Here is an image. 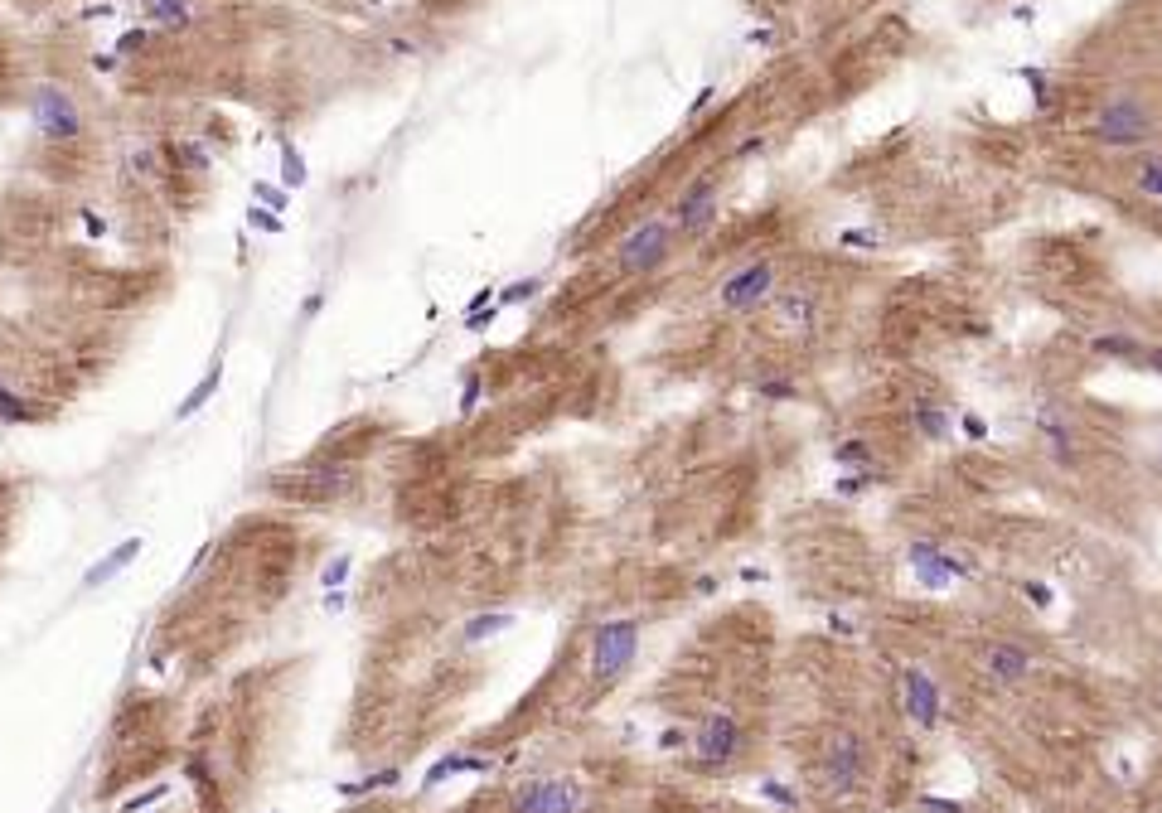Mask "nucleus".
Here are the masks:
<instances>
[{"label": "nucleus", "instance_id": "nucleus-19", "mask_svg": "<svg viewBox=\"0 0 1162 813\" xmlns=\"http://www.w3.org/2000/svg\"><path fill=\"white\" fill-rule=\"evenodd\" d=\"M141 10H146L150 19H156L160 29H189L194 25V10H189V0H141Z\"/></svg>", "mask_w": 1162, "mask_h": 813}, {"label": "nucleus", "instance_id": "nucleus-8", "mask_svg": "<svg viewBox=\"0 0 1162 813\" xmlns=\"http://www.w3.org/2000/svg\"><path fill=\"white\" fill-rule=\"evenodd\" d=\"M29 121H35L39 136L58 141V146H73V141L83 136V111H78L73 92L58 88V82L35 88V97H29Z\"/></svg>", "mask_w": 1162, "mask_h": 813}, {"label": "nucleus", "instance_id": "nucleus-10", "mask_svg": "<svg viewBox=\"0 0 1162 813\" xmlns=\"http://www.w3.org/2000/svg\"><path fill=\"white\" fill-rule=\"evenodd\" d=\"M770 315H775V325L785 329V334H814L819 320H824V291L819 286H809V281H789V286H780L775 295H770V305H766Z\"/></svg>", "mask_w": 1162, "mask_h": 813}, {"label": "nucleus", "instance_id": "nucleus-33", "mask_svg": "<svg viewBox=\"0 0 1162 813\" xmlns=\"http://www.w3.org/2000/svg\"><path fill=\"white\" fill-rule=\"evenodd\" d=\"M480 397H485V378H466V393H460V417H470V411L480 407Z\"/></svg>", "mask_w": 1162, "mask_h": 813}, {"label": "nucleus", "instance_id": "nucleus-13", "mask_svg": "<svg viewBox=\"0 0 1162 813\" xmlns=\"http://www.w3.org/2000/svg\"><path fill=\"white\" fill-rule=\"evenodd\" d=\"M906 417H911V431H915V441H925V446H950V436H954V411L940 403V397H915V403L906 407Z\"/></svg>", "mask_w": 1162, "mask_h": 813}, {"label": "nucleus", "instance_id": "nucleus-7", "mask_svg": "<svg viewBox=\"0 0 1162 813\" xmlns=\"http://www.w3.org/2000/svg\"><path fill=\"white\" fill-rule=\"evenodd\" d=\"M504 804H509V813H586L591 794L567 775H528L504 794Z\"/></svg>", "mask_w": 1162, "mask_h": 813}, {"label": "nucleus", "instance_id": "nucleus-2", "mask_svg": "<svg viewBox=\"0 0 1162 813\" xmlns=\"http://www.w3.org/2000/svg\"><path fill=\"white\" fill-rule=\"evenodd\" d=\"M1027 417H1032V431H1036V441H1042V450H1046L1051 465L1075 470L1080 460H1085L1089 441H1085V431H1080L1071 403H1061V397H1051V393H1036Z\"/></svg>", "mask_w": 1162, "mask_h": 813}, {"label": "nucleus", "instance_id": "nucleus-38", "mask_svg": "<svg viewBox=\"0 0 1162 813\" xmlns=\"http://www.w3.org/2000/svg\"><path fill=\"white\" fill-rule=\"evenodd\" d=\"M88 64H92V73H117V64H121V58H117V54H92Z\"/></svg>", "mask_w": 1162, "mask_h": 813}, {"label": "nucleus", "instance_id": "nucleus-32", "mask_svg": "<svg viewBox=\"0 0 1162 813\" xmlns=\"http://www.w3.org/2000/svg\"><path fill=\"white\" fill-rule=\"evenodd\" d=\"M146 44H150V35H146V29H127V35L117 39V49H112V54H117V58H121V54H141Z\"/></svg>", "mask_w": 1162, "mask_h": 813}, {"label": "nucleus", "instance_id": "nucleus-40", "mask_svg": "<svg viewBox=\"0 0 1162 813\" xmlns=\"http://www.w3.org/2000/svg\"><path fill=\"white\" fill-rule=\"evenodd\" d=\"M712 97H717V88H703V92L693 97V107H688V117H697V111H707V107H712Z\"/></svg>", "mask_w": 1162, "mask_h": 813}, {"label": "nucleus", "instance_id": "nucleus-18", "mask_svg": "<svg viewBox=\"0 0 1162 813\" xmlns=\"http://www.w3.org/2000/svg\"><path fill=\"white\" fill-rule=\"evenodd\" d=\"M219 387H223V358H213V364L204 368V378H199V383H194L189 393L180 397V407H174V421H189L194 411H204V403H209V397L219 393Z\"/></svg>", "mask_w": 1162, "mask_h": 813}, {"label": "nucleus", "instance_id": "nucleus-5", "mask_svg": "<svg viewBox=\"0 0 1162 813\" xmlns=\"http://www.w3.org/2000/svg\"><path fill=\"white\" fill-rule=\"evenodd\" d=\"M635 654H640V620L630 615H615V620H601L591 634V683L596 687H615L625 673H630Z\"/></svg>", "mask_w": 1162, "mask_h": 813}, {"label": "nucleus", "instance_id": "nucleus-34", "mask_svg": "<svg viewBox=\"0 0 1162 813\" xmlns=\"http://www.w3.org/2000/svg\"><path fill=\"white\" fill-rule=\"evenodd\" d=\"M499 311H504V305L495 301V305H485V311H475V315H466V329H475V334H480V329H489V325H495V320H499Z\"/></svg>", "mask_w": 1162, "mask_h": 813}, {"label": "nucleus", "instance_id": "nucleus-4", "mask_svg": "<svg viewBox=\"0 0 1162 813\" xmlns=\"http://www.w3.org/2000/svg\"><path fill=\"white\" fill-rule=\"evenodd\" d=\"M673 247H678V233L668 219H644L615 242V272L630 276V281H644V276L664 272L673 262Z\"/></svg>", "mask_w": 1162, "mask_h": 813}, {"label": "nucleus", "instance_id": "nucleus-23", "mask_svg": "<svg viewBox=\"0 0 1162 813\" xmlns=\"http://www.w3.org/2000/svg\"><path fill=\"white\" fill-rule=\"evenodd\" d=\"M504 630H513V615H475V620L466 625V630H460V640L466 644H480V640H495V634H504Z\"/></svg>", "mask_w": 1162, "mask_h": 813}, {"label": "nucleus", "instance_id": "nucleus-26", "mask_svg": "<svg viewBox=\"0 0 1162 813\" xmlns=\"http://www.w3.org/2000/svg\"><path fill=\"white\" fill-rule=\"evenodd\" d=\"M538 291H543V276H519V281L499 286V305L509 311V305H523V301H533Z\"/></svg>", "mask_w": 1162, "mask_h": 813}, {"label": "nucleus", "instance_id": "nucleus-9", "mask_svg": "<svg viewBox=\"0 0 1162 813\" xmlns=\"http://www.w3.org/2000/svg\"><path fill=\"white\" fill-rule=\"evenodd\" d=\"M717 199H722L717 174H697L673 199V209H668V223H673L678 238H707V233L717 228Z\"/></svg>", "mask_w": 1162, "mask_h": 813}, {"label": "nucleus", "instance_id": "nucleus-14", "mask_svg": "<svg viewBox=\"0 0 1162 813\" xmlns=\"http://www.w3.org/2000/svg\"><path fill=\"white\" fill-rule=\"evenodd\" d=\"M1089 354L1109 358V364H1119V368H1134V373H1143V364H1148V344L1138 334H1128V329H1099V334L1089 339Z\"/></svg>", "mask_w": 1162, "mask_h": 813}, {"label": "nucleus", "instance_id": "nucleus-35", "mask_svg": "<svg viewBox=\"0 0 1162 813\" xmlns=\"http://www.w3.org/2000/svg\"><path fill=\"white\" fill-rule=\"evenodd\" d=\"M131 170H141V174H156V150H131Z\"/></svg>", "mask_w": 1162, "mask_h": 813}, {"label": "nucleus", "instance_id": "nucleus-6", "mask_svg": "<svg viewBox=\"0 0 1162 813\" xmlns=\"http://www.w3.org/2000/svg\"><path fill=\"white\" fill-rule=\"evenodd\" d=\"M780 291V266L775 257H750L746 266H736L732 276L717 281V311L722 315H756L770 305V295Z\"/></svg>", "mask_w": 1162, "mask_h": 813}, {"label": "nucleus", "instance_id": "nucleus-3", "mask_svg": "<svg viewBox=\"0 0 1162 813\" xmlns=\"http://www.w3.org/2000/svg\"><path fill=\"white\" fill-rule=\"evenodd\" d=\"M867 770H872V750L862 732L852 726H833L824 740V755H819V785L828 789L833 799H848L867 785Z\"/></svg>", "mask_w": 1162, "mask_h": 813}, {"label": "nucleus", "instance_id": "nucleus-36", "mask_svg": "<svg viewBox=\"0 0 1162 813\" xmlns=\"http://www.w3.org/2000/svg\"><path fill=\"white\" fill-rule=\"evenodd\" d=\"M920 809L925 813H969L964 804H950V799H920Z\"/></svg>", "mask_w": 1162, "mask_h": 813}, {"label": "nucleus", "instance_id": "nucleus-41", "mask_svg": "<svg viewBox=\"0 0 1162 813\" xmlns=\"http://www.w3.org/2000/svg\"><path fill=\"white\" fill-rule=\"evenodd\" d=\"M1143 373H1158V378H1162V344H1148V364H1143Z\"/></svg>", "mask_w": 1162, "mask_h": 813}, {"label": "nucleus", "instance_id": "nucleus-43", "mask_svg": "<svg viewBox=\"0 0 1162 813\" xmlns=\"http://www.w3.org/2000/svg\"><path fill=\"white\" fill-rule=\"evenodd\" d=\"M1153 456L1162 460V431H1158V441H1153Z\"/></svg>", "mask_w": 1162, "mask_h": 813}, {"label": "nucleus", "instance_id": "nucleus-31", "mask_svg": "<svg viewBox=\"0 0 1162 813\" xmlns=\"http://www.w3.org/2000/svg\"><path fill=\"white\" fill-rule=\"evenodd\" d=\"M252 199H257V203H266L272 213H286V203H291L281 189H272V184H252Z\"/></svg>", "mask_w": 1162, "mask_h": 813}, {"label": "nucleus", "instance_id": "nucleus-17", "mask_svg": "<svg viewBox=\"0 0 1162 813\" xmlns=\"http://www.w3.org/2000/svg\"><path fill=\"white\" fill-rule=\"evenodd\" d=\"M1128 184H1134L1143 199L1162 203V150H1153V146L1138 150V156L1128 160Z\"/></svg>", "mask_w": 1162, "mask_h": 813}, {"label": "nucleus", "instance_id": "nucleus-12", "mask_svg": "<svg viewBox=\"0 0 1162 813\" xmlns=\"http://www.w3.org/2000/svg\"><path fill=\"white\" fill-rule=\"evenodd\" d=\"M1032 668H1036L1032 649H1027V644H1017V640H993V644H983V654H979V673L989 678L993 687L1027 683V678H1032Z\"/></svg>", "mask_w": 1162, "mask_h": 813}, {"label": "nucleus", "instance_id": "nucleus-37", "mask_svg": "<svg viewBox=\"0 0 1162 813\" xmlns=\"http://www.w3.org/2000/svg\"><path fill=\"white\" fill-rule=\"evenodd\" d=\"M83 228L92 233V238H107V219H102V213H92V209H83Z\"/></svg>", "mask_w": 1162, "mask_h": 813}, {"label": "nucleus", "instance_id": "nucleus-28", "mask_svg": "<svg viewBox=\"0 0 1162 813\" xmlns=\"http://www.w3.org/2000/svg\"><path fill=\"white\" fill-rule=\"evenodd\" d=\"M954 426H959V436L973 441V446H983V441H989V421H983L979 411H959V417H954Z\"/></svg>", "mask_w": 1162, "mask_h": 813}, {"label": "nucleus", "instance_id": "nucleus-20", "mask_svg": "<svg viewBox=\"0 0 1162 813\" xmlns=\"http://www.w3.org/2000/svg\"><path fill=\"white\" fill-rule=\"evenodd\" d=\"M833 460H838L843 470H881V465H877V450H872L867 436H843L838 446H833Z\"/></svg>", "mask_w": 1162, "mask_h": 813}, {"label": "nucleus", "instance_id": "nucleus-22", "mask_svg": "<svg viewBox=\"0 0 1162 813\" xmlns=\"http://www.w3.org/2000/svg\"><path fill=\"white\" fill-rule=\"evenodd\" d=\"M750 387H756L760 403H795L799 397V383L795 378H785V373H756L750 378Z\"/></svg>", "mask_w": 1162, "mask_h": 813}, {"label": "nucleus", "instance_id": "nucleus-24", "mask_svg": "<svg viewBox=\"0 0 1162 813\" xmlns=\"http://www.w3.org/2000/svg\"><path fill=\"white\" fill-rule=\"evenodd\" d=\"M305 180H311V170H305L301 146L281 141V184H286V189H305Z\"/></svg>", "mask_w": 1162, "mask_h": 813}, {"label": "nucleus", "instance_id": "nucleus-11", "mask_svg": "<svg viewBox=\"0 0 1162 813\" xmlns=\"http://www.w3.org/2000/svg\"><path fill=\"white\" fill-rule=\"evenodd\" d=\"M693 755L703 770H727L736 755H742V722L732 712H707L693 732Z\"/></svg>", "mask_w": 1162, "mask_h": 813}, {"label": "nucleus", "instance_id": "nucleus-39", "mask_svg": "<svg viewBox=\"0 0 1162 813\" xmlns=\"http://www.w3.org/2000/svg\"><path fill=\"white\" fill-rule=\"evenodd\" d=\"M344 576H349V562L339 557L335 567H325V586H344Z\"/></svg>", "mask_w": 1162, "mask_h": 813}, {"label": "nucleus", "instance_id": "nucleus-16", "mask_svg": "<svg viewBox=\"0 0 1162 813\" xmlns=\"http://www.w3.org/2000/svg\"><path fill=\"white\" fill-rule=\"evenodd\" d=\"M136 557H141V538H127V542H117V548H112L107 557L97 562V567H88V576H83V591H97V586H107L112 576H121V571H127Z\"/></svg>", "mask_w": 1162, "mask_h": 813}, {"label": "nucleus", "instance_id": "nucleus-29", "mask_svg": "<svg viewBox=\"0 0 1162 813\" xmlns=\"http://www.w3.org/2000/svg\"><path fill=\"white\" fill-rule=\"evenodd\" d=\"M174 160H180L184 170H194V174H204V170H209V156H204V150L194 146V141H180V146H174Z\"/></svg>", "mask_w": 1162, "mask_h": 813}, {"label": "nucleus", "instance_id": "nucleus-42", "mask_svg": "<svg viewBox=\"0 0 1162 813\" xmlns=\"http://www.w3.org/2000/svg\"><path fill=\"white\" fill-rule=\"evenodd\" d=\"M112 15H117V10H112L107 0H97V5H88V10H83V19H112Z\"/></svg>", "mask_w": 1162, "mask_h": 813}, {"label": "nucleus", "instance_id": "nucleus-21", "mask_svg": "<svg viewBox=\"0 0 1162 813\" xmlns=\"http://www.w3.org/2000/svg\"><path fill=\"white\" fill-rule=\"evenodd\" d=\"M39 417V403H29L25 393H15V387L0 378V426H25V421H35Z\"/></svg>", "mask_w": 1162, "mask_h": 813}, {"label": "nucleus", "instance_id": "nucleus-30", "mask_svg": "<svg viewBox=\"0 0 1162 813\" xmlns=\"http://www.w3.org/2000/svg\"><path fill=\"white\" fill-rule=\"evenodd\" d=\"M838 247H881V233H872V228H843V233H838Z\"/></svg>", "mask_w": 1162, "mask_h": 813}, {"label": "nucleus", "instance_id": "nucleus-27", "mask_svg": "<svg viewBox=\"0 0 1162 813\" xmlns=\"http://www.w3.org/2000/svg\"><path fill=\"white\" fill-rule=\"evenodd\" d=\"M248 228L272 233V238H276V233H286V219H281V213H272L266 203H248Z\"/></svg>", "mask_w": 1162, "mask_h": 813}, {"label": "nucleus", "instance_id": "nucleus-1", "mask_svg": "<svg viewBox=\"0 0 1162 813\" xmlns=\"http://www.w3.org/2000/svg\"><path fill=\"white\" fill-rule=\"evenodd\" d=\"M1085 141L1104 150H1148L1158 141V111L1138 92H1114L1104 97L1085 121Z\"/></svg>", "mask_w": 1162, "mask_h": 813}, {"label": "nucleus", "instance_id": "nucleus-25", "mask_svg": "<svg viewBox=\"0 0 1162 813\" xmlns=\"http://www.w3.org/2000/svg\"><path fill=\"white\" fill-rule=\"evenodd\" d=\"M305 485L339 494V489H349V485H354V465H315L311 475H305Z\"/></svg>", "mask_w": 1162, "mask_h": 813}, {"label": "nucleus", "instance_id": "nucleus-15", "mask_svg": "<svg viewBox=\"0 0 1162 813\" xmlns=\"http://www.w3.org/2000/svg\"><path fill=\"white\" fill-rule=\"evenodd\" d=\"M901 693H906V712H911L915 726H935L940 722V693H935V683L920 673V668H911V673L901 678Z\"/></svg>", "mask_w": 1162, "mask_h": 813}]
</instances>
